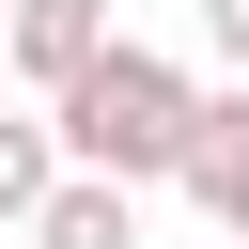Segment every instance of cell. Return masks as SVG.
Returning <instances> with one entry per match:
<instances>
[{"instance_id":"3","label":"cell","mask_w":249,"mask_h":249,"mask_svg":"<svg viewBox=\"0 0 249 249\" xmlns=\"http://www.w3.org/2000/svg\"><path fill=\"white\" fill-rule=\"evenodd\" d=\"M31 249H156V233H140V187L124 171H62L47 218H31Z\"/></svg>"},{"instance_id":"5","label":"cell","mask_w":249,"mask_h":249,"mask_svg":"<svg viewBox=\"0 0 249 249\" xmlns=\"http://www.w3.org/2000/svg\"><path fill=\"white\" fill-rule=\"evenodd\" d=\"M62 171H78V156H62V109H0V218H16V233L47 218Z\"/></svg>"},{"instance_id":"4","label":"cell","mask_w":249,"mask_h":249,"mask_svg":"<svg viewBox=\"0 0 249 249\" xmlns=\"http://www.w3.org/2000/svg\"><path fill=\"white\" fill-rule=\"evenodd\" d=\"M187 202H202L218 233H249V78H233V93H202V140H187Z\"/></svg>"},{"instance_id":"7","label":"cell","mask_w":249,"mask_h":249,"mask_svg":"<svg viewBox=\"0 0 249 249\" xmlns=\"http://www.w3.org/2000/svg\"><path fill=\"white\" fill-rule=\"evenodd\" d=\"M0 47H16V0H0Z\"/></svg>"},{"instance_id":"1","label":"cell","mask_w":249,"mask_h":249,"mask_svg":"<svg viewBox=\"0 0 249 249\" xmlns=\"http://www.w3.org/2000/svg\"><path fill=\"white\" fill-rule=\"evenodd\" d=\"M62 109V156L78 171H124V187H187V140H202V78L187 62H156V47H109L78 93H47Z\"/></svg>"},{"instance_id":"8","label":"cell","mask_w":249,"mask_h":249,"mask_svg":"<svg viewBox=\"0 0 249 249\" xmlns=\"http://www.w3.org/2000/svg\"><path fill=\"white\" fill-rule=\"evenodd\" d=\"M233 249H249V233H233Z\"/></svg>"},{"instance_id":"2","label":"cell","mask_w":249,"mask_h":249,"mask_svg":"<svg viewBox=\"0 0 249 249\" xmlns=\"http://www.w3.org/2000/svg\"><path fill=\"white\" fill-rule=\"evenodd\" d=\"M109 47H124V31H109V0H16V47H0V62H16L31 93H78Z\"/></svg>"},{"instance_id":"6","label":"cell","mask_w":249,"mask_h":249,"mask_svg":"<svg viewBox=\"0 0 249 249\" xmlns=\"http://www.w3.org/2000/svg\"><path fill=\"white\" fill-rule=\"evenodd\" d=\"M202 31H218V62L249 78V0H202Z\"/></svg>"}]
</instances>
